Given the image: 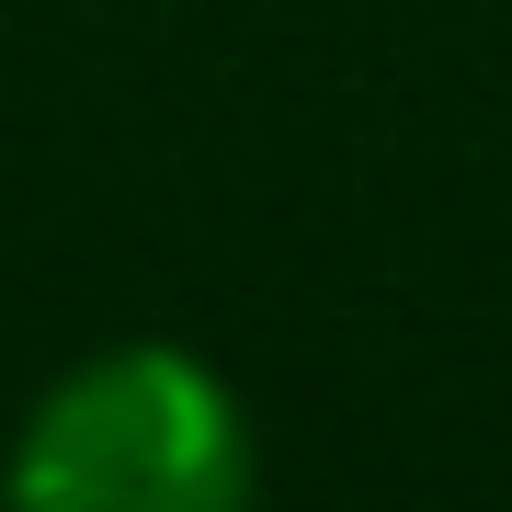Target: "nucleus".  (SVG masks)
I'll return each mask as SVG.
<instances>
[{
  "label": "nucleus",
  "instance_id": "f257e3e1",
  "mask_svg": "<svg viewBox=\"0 0 512 512\" xmlns=\"http://www.w3.org/2000/svg\"><path fill=\"white\" fill-rule=\"evenodd\" d=\"M251 410L183 342H114L23 410L0 490L35 512H228L251 501Z\"/></svg>",
  "mask_w": 512,
  "mask_h": 512
}]
</instances>
